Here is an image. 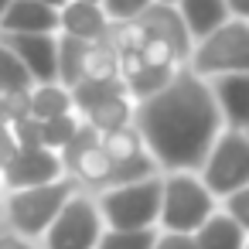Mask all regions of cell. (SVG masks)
<instances>
[{
    "label": "cell",
    "instance_id": "obj_1",
    "mask_svg": "<svg viewBox=\"0 0 249 249\" xmlns=\"http://www.w3.org/2000/svg\"><path fill=\"white\" fill-rule=\"evenodd\" d=\"M133 126L157 167L195 174L222 130V116L208 82L181 65L157 96L133 103Z\"/></svg>",
    "mask_w": 249,
    "mask_h": 249
},
{
    "label": "cell",
    "instance_id": "obj_2",
    "mask_svg": "<svg viewBox=\"0 0 249 249\" xmlns=\"http://www.w3.org/2000/svg\"><path fill=\"white\" fill-rule=\"evenodd\" d=\"M184 69L198 79H215L229 72H249V21L229 18L212 35L198 38L184 58Z\"/></svg>",
    "mask_w": 249,
    "mask_h": 249
},
{
    "label": "cell",
    "instance_id": "obj_3",
    "mask_svg": "<svg viewBox=\"0 0 249 249\" xmlns=\"http://www.w3.org/2000/svg\"><path fill=\"white\" fill-rule=\"evenodd\" d=\"M212 212H215V198L205 191L198 174L171 171L167 178H160V212H157V218L167 232L191 235Z\"/></svg>",
    "mask_w": 249,
    "mask_h": 249
},
{
    "label": "cell",
    "instance_id": "obj_4",
    "mask_svg": "<svg viewBox=\"0 0 249 249\" xmlns=\"http://www.w3.org/2000/svg\"><path fill=\"white\" fill-rule=\"evenodd\" d=\"M198 171H201L198 181L205 184V191L212 198L215 195L225 198V195L246 188L249 184V137H246V130L222 126Z\"/></svg>",
    "mask_w": 249,
    "mask_h": 249
},
{
    "label": "cell",
    "instance_id": "obj_5",
    "mask_svg": "<svg viewBox=\"0 0 249 249\" xmlns=\"http://www.w3.org/2000/svg\"><path fill=\"white\" fill-rule=\"evenodd\" d=\"M99 218H106L113 229H150L160 212V178L133 181L106 188L96 201Z\"/></svg>",
    "mask_w": 249,
    "mask_h": 249
},
{
    "label": "cell",
    "instance_id": "obj_6",
    "mask_svg": "<svg viewBox=\"0 0 249 249\" xmlns=\"http://www.w3.org/2000/svg\"><path fill=\"white\" fill-rule=\"evenodd\" d=\"M75 195V181L72 178H58L52 184H38V188H21L11 191L7 198V218L21 235H41L52 218L58 215V208Z\"/></svg>",
    "mask_w": 249,
    "mask_h": 249
},
{
    "label": "cell",
    "instance_id": "obj_7",
    "mask_svg": "<svg viewBox=\"0 0 249 249\" xmlns=\"http://www.w3.org/2000/svg\"><path fill=\"white\" fill-rule=\"evenodd\" d=\"M45 232H48V249H96L103 235V218L96 212V201L75 191L58 208V215Z\"/></svg>",
    "mask_w": 249,
    "mask_h": 249
},
{
    "label": "cell",
    "instance_id": "obj_8",
    "mask_svg": "<svg viewBox=\"0 0 249 249\" xmlns=\"http://www.w3.org/2000/svg\"><path fill=\"white\" fill-rule=\"evenodd\" d=\"M0 178H4V188L21 191V188H38V184H52V181L65 178V167L55 150L31 147V150H18L7 160V167L0 171Z\"/></svg>",
    "mask_w": 249,
    "mask_h": 249
},
{
    "label": "cell",
    "instance_id": "obj_9",
    "mask_svg": "<svg viewBox=\"0 0 249 249\" xmlns=\"http://www.w3.org/2000/svg\"><path fill=\"white\" fill-rule=\"evenodd\" d=\"M205 82L222 116V126L246 130L249 126V72H229V75H215Z\"/></svg>",
    "mask_w": 249,
    "mask_h": 249
},
{
    "label": "cell",
    "instance_id": "obj_10",
    "mask_svg": "<svg viewBox=\"0 0 249 249\" xmlns=\"http://www.w3.org/2000/svg\"><path fill=\"white\" fill-rule=\"evenodd\" d=\"M18 62L28 69L31 82L41 86V82H58L55 79V35H0Z\"/></svg>",
    "mask_w": 249,
    "mask_h": 249
},
{
    "label": "cell",
    "instance_id": "obj_11",
    "mask_svg": "<svg viewBox=\"0 0 249 249\" xmlns=\"http://www.w3.org/2000/svg\"><path fill=\"white\" fill-rule=\"evenodd\" d=\"M133 21L140 24L143 38L164 41L167 48H174V55H178L181 65H184V58H188V52H191V38H188V31H184V24H181V18H178L174 4H157V0H154V4L143 7Z\"/></svg>",
    "mask_w": 249,
    "mask_h": 249
},
{
    "label": "cell",
    "instance_id": "obj_12",
    "mask_svg": "<svg viewBox=\"0 0 249 249\" xmlns=\"http://www.w3.org/2000/svg\"><path fill=\"white\" fill-rule=\"evenodd\" d=\"M0 35H58V11L38 0H11L0 14Z\"/></svg>",
    "mask_w": 249,
    "mask_h": 249
},
{
    "label": "cell",
    "instance_id": "obj_13",
    "mask_svg": "<svg viewBox=\"0 0 249 249\" xmlns=\"http://www.w3.org/2000/svg\"><path fill=\"white\" fill-rule=\"evenodd\" d=\"M58 35L79 38L86 45L103 41L109 35V21L99 4H86V0H65L58 7Z\"/></svg>",
    "mask_w": 249,
    "mask_h": 249
},
{
    "label": "cell",
    "instance_id": "obj_14",
    "mask_svg": "<svg viewBox=\"0 0 249 249\" xmlns=\"http://www.w3.org/2000/svg\"><path fill=\"white\" fill-rule=\"evenodd\" d=\"M174 11H178V18H181V24H184V31H188L191 45L229 21L225 0H178Z\"/></svg>",
    "mask_w": 249,
    "mask_h": 249
},
{
    "label": "cell",
    "instance_id": "obj_15",
    "mask_svg": "<svg viewBox=\"0 0 249 249\" xmlns=\"http://www.w3.org/2000/svg\"><path fill=\"white\" fill-rule=\"evenodd\" d=\"M195 249H242L246 246V229L235 225L225 212H212L195 232Z\"/></svg>",
    "mask_w": 249,
    "mask_h": 249
},
{
    "label": "cell",
    "instance_id": "obj_16",
    "mask_svg": "<svg viewBox=\"0 0 249 249\" xmlns=\"http://www.w3.org/2000/svg\"><path fill=\"white\" fill-rule=\"evenodd\" d=\"M82 120H86L92 130H99V133H109V130L130 126V123H133V99H130L126 92L109 96V99L96 103L89 113H82Z\"/></svg>",
    "mask_w": 249,
    "mask_h": 249
},
{
    "label": "cell",
    "instance_id": "obj_17",
    "mask_svg": "<svg viewBox=\"0 0 249 249\" xmlns=\"http://www.w3.org/2000/svg\"><path fill=\"white\" fill-rule=\"evenodd\" d=\"M62 113H72V96L65 86L58 82H41V86H31V103H28V116L45 123V120H55Z\"/></svg>",
    "mask_w": 249,
    "mask_h": 249
},
{
    "label": "cell",
    "instance_id": "obj_18",
    "mask_svg": "<svg viewBox=\"0 0 249 249\" xmlns=\"http://www.w3.org/2000/svg\"><path fill=\"white\" fill-rule=\"evenodd\" d=\"M82 58H86V41L69 38V35H55V79H58V86L72 89L82 79Z\"/></svg>",
    "mask_w": 249,
    "mask_h": 249
},
{
    "label": "cell",
    "instance_id": "obj_19",
    "mask_svg": "<svg viewBox=\"0 0 249 249\" xmlns=\"http://www.w3.org/2000/svg\"><path fill=\"white\" fill-rule=\"evenodd\" d=\"M65 171L72 174L75 184H99V188H106L109 171H113V160H109V154L96 143V147H89L86 154H79Z\"/></svg>",
    "mask_w": 249,
    "mask_h": 249
},
{
    "label": "cell",
    "instance_id": "obj_20",
    "mask_svg": "<svg viewBox=\"0 0 249 249\" xmlns=\"http://www.w3.org/2000/svg\"><path fill=\"white\" fill-rule=\"evenodd\" d=\"M120 92H126L120 79H79V82L69 89L72 109H75L79 116L89 113L96 103H103V99H109V96H120Z\"/></svg>",
    "mask_w": 249,
    "mask_h": 249
},
{
    "label": "cell",
    "instance_id": "obj_21",
    "mask_svg": "<svg viewBox=\"0 0 249 249\" xmlns=\"http://www.w3.org/2000/svg\"><path fill=\"white\" fill-rule=\"evenodd\" d=\"M174 72H178V69H147V65H140L133 75H126V79H120V82H123V89H126V96H130L133 103H143V99L157 96V92L174 79Z\"/></svg>",
    "mask_w": 249,
    "mask_h": 249
},
{
    "label": "cell",
    "instance_id": "obj_22",
    "mask_svg": "<svg viewBox=\"0 0 249 249\" xmlns=\"http://www.w3.org/2000/svg\"><path fill=\"white\" fill-rule=\"evenodd\" d=\"M120 69V55L113 52V45L103 38V41H92L86 45V58H82V79H120L116 75Z\"/></svg>",
    "mask_w": 249,
    "mask_h": 249
},
{
    "label": "cell",
    "instance_id": "obj_23",
    "mask_svg": "<svg viewBox=\"0 0 249 249\" xmlns=\"http://www.w3.org/2000/svg\"><path fill=\"white\" fill-rule=\"evenodd\" d=\"M99 147L109 154V160H113V164H120V160H130V157L143 154V140H140V133H137V126H133V123H130V126H120V130L103 133V137H99Z\"/></svg>",
    "mask_w": 249,
    "mask_h": 249
},
{
    "label": "cell",
    "instance_id": "obj_24",
    "mask_svg": "<svg viewBox=\"0 0 249 249\" xmlns=\"http://www.w3.org/2000/svg\"><path fill=\"white\" fill-rule=\"evenodd\" d=\"M157 171H160V167H157V164H154V157L143 150V154H137V157H130V160L113 164L106 188H116V184H133V181H147V178H154Z\"/></svg>",
    "mask_w": 249,
    "mask_h": 249
},
{
    "label": "cell",
    "instance_id": "obj_25",
    "mask_svg": "<svg viewBox=\"0 0 249 249\" xmlns=\"http://www.w3.org/2000/svg\"><path fill=\"white\" fill-rule=\"evenodd\" d=\"M79 123H82V116L72 109V113H62V116H55V120H45L41 123V147L45 150H62L69 140H72V133L79 130Z\"/></svg>",
    "mask_w": 249,
    "mask_h": 249
},
{
    "label": "cell",
    "instance_id": "obj_26",
    "mask_svg": "<svg viewBox=\"0 0 249 249\" xmlns=\"http://www.w3.org/2000/svg\"><path fill=\"white\" fill-rule=\"evenodd\" d=\"M35 82H31V75H28V69L18 62V55L0 41V96L4 92H18V89H31Z\"/></svg>",
    "mask_w": 249,
    "mask_h": 249
},
{
    "label": "cell",
    "instance_id": "obj_27",
    "mask_svg": "<svg viewBox=\"0 0 249 249\" xmlns=\"http://www.w3.org/2000/svg\"><path fill=\"white\" fill-rule=\"evenodd\" d=\"M154 239V229H109L106 235H99L96 249H150Z\"/></svg>",
    "mask_w": 249,
    "mask_h": 249
},
{
    "label": "cell",
    "instance_id": "obj_28",
    "mask_svg": "<svg viewBox=\"0 0 249 249\" xmlns=\"http://www.w3.org/2000/svg\"><path fill=\"white\" fill-rule=\"evenodd\" d=\"M106 41L113 45L116 55H133V52H140V45H143L147 38H143V31H140L137 21H120V24H109Z\"/></svg>",
    "mask_w": 249,
    "mask_h": 249
},
{
    "label": "cell",
    "instance_id": "obj_29",
    "mask_svg": "<svg viewBox=\"0 0 249 249\" xmlns=\"http://www.w3.org/2000/svg\"><path fill=\"white\" fill-rule=\"evenodd\" d=\"M137 55H140V65H147V69H181V58L174 55V48H167L164 41H154V38H147Z\"/></svg>",
    "mask_w": 249,
    "mask_h": 249
},
{
    "label": "cell",
    "instance_id": "obj_30",
    "mask_svg": "<svg viewBox=\"0 0 249 249\" xmlns=\"http://www.w3.org/2000/svg\"><path fill=\"white\" fill-rule=\"evenodd\" d=\"M99 137H103V133H99V130H92V126L82 120V123H79V130L72 133V140H69V143L58 150V160H62V167H69V164H72L79 154H86L89 147H96V143H99Z\"/></svg>",
    "mask_w": 249,
    "mask_h": 249
},
{
    "label": "cell",
    "instance_id": "obj_31",
    "mask_svg": "<svg viewBox=\"0 0 249 249\" xmlns=\"http://www.w3.org/2000/svg\"><path fill=\"white\" fill-rule=\"evenodd\" d=\"M154 0H99V7L106 14L109 24H120V21H133L143 7H150Z\"/></svg>",
    "mask_w": 249,
    "mask_h": 249
},
{
    "label": "cell",
    "instance_id": "obj_32",
    "mask_svg": "<svg viewBox=\"0 0 249 249\" xmlns=\"http://www.w3.org/2000/svg\"><path fill=\"white\" fill-rule=\"evenodd\" d=\"M7 130H11V137H14V143H18V150L41 147V123H38V120L21 116V120H14V123H7Z\"/></svg>",
    "mask_w": 249,
    "mask_h": 249
},
{
    "label": "cell",
    "instance_id": "obj_33",
    "mask_svg": "<svg viewBox=\"0 0 249 249\" xmlns=\"http://www.w3.org/2000/svg\"><path fill=\"white\" fill-rule=\"evenodd\" d=\"M225 215L235 222V225H242V229H249V188H239V191H232V195H225Z\"/></svg>",
    "mask_w": 249,
    "mask_h": 249
},
{
    "label": "cell",
    "instance_id": "obj_34",
    "mask_svg": "<svg viewBox=\"0 0 249 249\" xmlns=\"http://www.w3.org/2000/svg\"><path fill=\"white\" fill-rule=\"evenodd\" d=\"M0 103H4V116L7 123L28 116V103H31V89H18V92H4L0 96Z\"/></svg>",
    "mask_w": 249,
    "mask_h": 249
},
{
    "label": "cell",
    "instance_id": "obj_35",
    "mask_svg": "<svg viewBox=\"0 0 249 249\" xmlns=\"http://www.w3.org/2000/svg\"><path fill=\"white\" fill-rule=\"evenodd\" d=\"M150 249H195V239H191V235H184V232H167V235L154 239V246H150Z\"/></svg>",
    "mask_w": 249,
    "mask_h": 249
},
{
    "label": "cell",
    "instance_id": "obj_36",
    "mask_svg": "<svg viewBox=\"0 0 249 249\" xmlns=\"http://www.w3.org/2000/svg\"><path fill=\"white\" fill-rule=\"evenodd\" d=\"M18 154V143H14V137H11V130L7 126H0V171L7 167V160Z\"/></svg>",
    "mask_w": 249,
    "mask_h": 249
},
{
    "label": "cell",
    "instance_id": "obj_37",
    "mask_svg": "<svg viewBox=\"0 0 249 249\" xmlns=\"http://www.w3.org/2000/svg\"><path fill=\"white\" fill-rule=\"evenodd\" d=\"M225 7H229V18H239V21L249 18V0H225Z\"/></svg>",
    "mask_w": 249,
    "mask_h": 249
},
{
    "label": "cell",
    "instance_id": "obj_38",
    "mask_svg": "<svg viewBox=\"0 0 249 249\" xmlns=\"http://www.w3.org/2000/svg\"><path fill=\"white\" fill-rule=\"evenodd\" d=\"M0 249H31L21 235H0Z\"/></svg>",
    "mask_w": 249,
    "mask_h": 249
},
{
    "label": "cell",
    "instance_id": "obj_39",
    "mask_svg": "<svg viewBox=\"0 0 249 249\" xmlns=\"http://www.w3.org/2000/svg\"><path fill=\"white\" fill-rule=\"evenodd\" d=\"M38 4H45V7H55V11H58V7L65 4V0H38Z\"/></svg>",
    "mask_w": 249,
    "mask_h": 249
},
{
    "label": "cell",
    "instance_id": "obj_40",
    "mask_svg": "<svg viewBox=\"0 0 249 249\" xmlns=\"http://www.w3.org/2000/svg\"><path fill=\"white\" fill-rule=\"evenodd\" d=\"M0 126H7V116H4V103H0Z\"/></svg>",
    "mask_w": 249,
    "mask_h": 249
},
{
    "label": "cell",
    "instance_id": "obj_41",
    "mask_svg": "<svg viewBox=\"0 0 249 249\" xmlns=\"http://www.w3.org/2000/svg\"><path fill=\"white\" fill-rule=\"evenodd\" d=\"M7 4H11V0H0V14H4V11H7Z\"/></svg>",
    "mask_w": 249,
    "mask_h": 249
},
{
    "label": "cell",
    "instance_id": "obj_42",
    "mask_svg": "<svg viewBox=\"0 0 249 249\" xmlns=\"http://www.w3.org/2000/svg\"><path fill=\"white\" fill-rule=\"evenodd\" d=\"M157 4H178V0H157Z\"/></svg>",
    "mask_w": 249,
    "mask_h": 249
},
{
    "label": "cell",
    "instance_id": "obj_43",
    "mask_svg": "<svg viewBox=\"0 0 249 249\" xmlns=\"http://www.w3.org/2000/svg\"><path fill=\"white\" fill-rule=\"evenodd\" d=\"M86 4H99V0H86Z\"/></svg>",
    "mask_w": 249,
    "mask_h": 249
}]
</instances>
